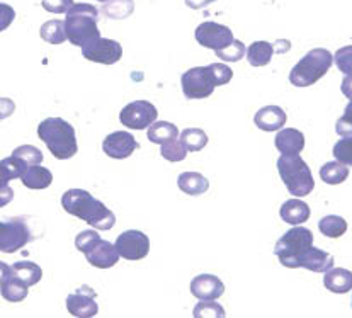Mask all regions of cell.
<instances>
[{
	"label": "cell",
	"mask_w": 352,
	"mask_h": 318,
	"mask_svg": "<svg viewBox=\"0 0 352 318\" xmlns=\"http://www.w3.org/2000/svg\"><path fill=\"white\" fill-rule=\"evenodd\" d=\"M63 209L72 216L84 220L96 230L106 231L116 225V216L99 199L84 189H70L62 196Z\"/></svg>",
	"instance_id": "6da1fadb"
},
{
	"label": "cell",
	"mask_w": 352,
	"mask_h": 318,
	"mask_svg": "<svg viewBox=\"0 0 352 318\" xmlns=\"http://www.w3.org/2000/svg\"><path fill=\"white\" fill-rule=\"evenodd\" d=\"M38 137L58 160L72 159L78 152L74 126L62 117H48L41 121L38 126Z\"/></svg>",
	"instance_id": "7a4b0ae2"
},
{
	"label": "cell",
	"mask_w": 352,
	"mask_h": 318,
	"mask_svg": "<svg viewBox=\"0 0 352 318\" xmlns=\"http://www.w3.org/2000/svg\"><path fill=\"white\" fill-rule=\"evenodd\" d=\"M99 21V9L91 3H74L67 12L65 19V31H67L68 41L74 46H85L87 43L100 38V31L97 27Z\"/></svg>",
	"instance_id": "3957f363"
},
{
	"label": "cell",
	"mask_w": 352,
	"mask_h": 318,
	"mask_svg": "<svg viewBox=\"0 0 352 318\" xmlns=\"http://www.w3.org/2000/svg\"><path fill=\"white\" fill-rule=\"evenodd\" d=\"M333 63V55L325 48H315L308 52L293 70L289 71V82L294 87H310L325 77Z\"/></svg>",
	"instance_id": "277c9868"
},
{
	"label": "cell",
	"mask_w": 352,
	"mask_h": 318,
	"mask_svg": "<svg viewBox=\"0 0 352 318\" xmlns=\"http://www.w3.org/2000/svg\"><path fill=\"white\" fill-rule=\"evenodd\" d=\"M278 170L286 189L296 198H305L315 188L314 176L300 155H281L278 159Z\"/></svg>",
	"instance_id": "5b68a950"
},
{
	"label": "cell",
	"mask_w": 352,
	"mask_h": 318,
	"mask_svg": "<svg viewBox=\"0 0 352 318\" xmlns=\"http://www.w3.org/2000/svg\"><path fill=\"white\" fill-rule=\"evenodd\" d=\"M314 245V234L308 228L296 225L276 242L274 253L279 262L288 269H298L300 259Z\"/></svg>",
	"instance_id": "8992f818"
},
{
	"label": "cell",
	"mask_w": 352,
	"mask_h": 318,
	"mask_svg": "<svg viewBox=\"0 0 352 318\" xmlns=\"http://www.w3.org/2000/svg\"><path fill=\"white\" fill-rule=\"evenodd\" d=\"M32 240L30 227L24 218H9L0 223V250L12 253L26 247Z\"/></svg>",
	"instance_id": "52a82bcc"
},
{
	"label": "cell",
	"mask_w": 352,
	"mask_h": 318,
	"mask_svg": "<svg viewBox=\"0 0 352 318\" xmlns=\"http://www.w3.org/2000/svg\"><path fill=\"white\" fill-rule=\"evenodd\" d=\"M182 92L188 99H206L213 94L214 82L211 78L208 67H194L182 73L181 77Z\"/></svg>",
	"instance_id": "ba28073f"
},
{
	"label": "cell",
	"mask_w": 352,
	"mask_h": 318,
	"mask_svg": "<svg viewBox=\"0 0 352 318\" xmlns=\"http://www.w3.org/2000/svg\"><path fill=\"white\" fill-rule=\"evenodd\" d=\"M157 116H159V111L152 102L135 101L123 107L120 113V121L129 130H145L155 123Z\"/></svg>",
	"instance_id": "9c48e42d"
},
{
	"label": "cell",
	"mask_w": 352,
	"mask_h": 318,
	"mask_svg": "<svg viewBox=\"0 0 352 318\" xmlns=\"http://www.w3.org/2000/svg\"><path fill=\"white\" fill-rule=\"evenodd\" d=\"M82 55L89 62L102 63V65H114L123 56V48L118 41L107 38H97L94 41L82 46Z\"/></svg>",
	"instance_id": "30bf717a"
},
{
	"label": "cell",
	"mask_w": 352,
	"mask_h": 318,
	"mask_svg": "<svg viewBox=\"0 0 352 318\" xmlns=\"http://www.w3.org/2000/svg\"><path fill=\"white\" fill-rule=\"evenodd\" d=\"M194 36H196V41L199 43L201 46L214 49V52L223 49L235 41L230 27L223 26V24L213 23V21H206V23L199 24V26L196 27Z\"/></svg>",
	"instance_id": "8fae6325"
},
{
	"label": "cell",
	"mask_w": 352,
	"mask_h": 318,
	"mask_svg": "<svg viewBox=\"0 0 352 318\" xmlns=\"http://www.w3.org/2000/svg\"><path fill=\"white\" fill-rule=\"evenodd\" d=\"M116 249L126 260H142L148 255L150 240L143 231L126 230L116 238Z\"/></svg>",
	"instance_id": "7c38bea8"
},
{
	"label": "cell",
	"mask_w": 352,
	"mask_h": 318,
	"mask_svg": "<svg viewBox=\"0 0 352 318\" xmlns=\"http://www.w3.org/2000/svg\"><path fill=\"white\" fill-rule=\"evenodd\" d=\"M96 291L89 286H80L75 293L67 296V310L72 317L77 318H92L99 312L96 302Z\"/></svg>",
	"instance_id": "4fadbf2b"
},
{
	"label": "cell",
	"mask_w": 352,
	"mask_h": 318,
	"mask_svg": "<svg viewBox=\"0 0 352 318\" xmlns=\"http://www.w3.org/2000/svg\"><path fill=\"white\" fill-rule=\"evenodd\" d=\"M136 148H138V141L128 131H114V133L107 135L102 141L104 153L116 160L128 159Z\"/></svg>",
	"instance_id": "5bb4252c"
},
{
	"label": "cell",
	"mask_w": 352,
	"mask_h": 318,
	"mask_svg": "<svg viewBox=\"0 0 352 318\" xmlns=\"http://www.w3.org/2000/svg\"><path fill=\"white\" fill-rule=\"evenodd\" d=\"M191 293L197 299H218L223 296L225 284L213 274H199L191 281Z\"/></svg>",
	"instance_id": "9a60e30c"
},
{
	"label": "cell",
	"mask_w": 352,
	"mask_h": 318,
	"mask_svg": "<svg viewBox=\"0 0 352 318\" xmlns=\"http://www.w3.org/2000/svg\"><path fill=\"white\" fill-rule=\"evenodd\" d=\"M89 264L97 267V269H109V267L116 266L120 260V252H118L116 245H113L107 240H100L91 252L85 253Z\"/></svg>",
	"instance_id": "2e32d148"
},
{
	"label": "cell",
	"mask_w": 352,
	"mask_h": 318,
	"mask_svg": "<svg viewBox=\"0 0 352 318\" xmlns=\"http://www.w3.org/2000/svg\"><path fill=\"white\" fill-rule=\"evenodd\" d=\"M288 121L285 109H281L279 106H265L262 109L257 111V114L254 116V123L258 130L262 131H278Z\"/></svg>",
	"instance_id": "e0dca14e"
},
{
	"label": "cell",
	"mask_w": 352,
	"mask_h": 318,
	"mask_svg": "<svg viewBox=\"0 0 352 318\" xmlns=\"http://www.w3.org/2000/svg\"><path fill=\"white\" fill-rule=\"evenodd\" d=\"M28 293H30V286L21 283L16 276L12 274L10 266L2 262V296L10 303H19L26 299Z\"/></svg>",
	"instance_id": "ac0fdd59"
},
{
	"label": "cell",
	"mask_w": 352,
	"mask_h": 318,
	"mask_svg": "<svg viewBox=\"0 0 352 318\" xmlns=\"http://www.w3.org/2000/svg\"><path fill=\"white\" fill-rule=\"evenodd\" d=\"M274 143L281 155H300L305 148V135L294 128H285L276 135Z\"/></svg>",
	"instance_id": "d6986e66"
},
{
	"label": "cell",
	"mask_w": 352,
	"mask_h": 318,
	"mask_svg": "<svg viewBox=\"0 0 352 318\" xmlns=\"http://www.w3.org/2000/svg\"><path fill=\"white\" fill-rule=\"evenodd\" d=\"M300 267L311 271V273H323L330 271L333 267V257L329 252L320 249H315L311 245L307 252L301 255L300 259Z\"/></svg>",
	"instance_id": "ffe728a7"
},
{
	"label": "cell",
	"mask_w": 352,
	"mask_h": 318,
	"mask_svg": "<svg viewBox=\"0 0 352 318\" xmlns=\"http://www.w3.org/2000/svg\"><path fill=\"white\" fill-rule=\"evenodd\" d=\"M323 284L330 293H337V295L349 293L352 291V273L342 267H332L323 276Z\"/></svg>",
	"instance_id": "44dd1931"
},
{
	"label": "cell",
	"mask_w": 352,
	"mask_h": 318,
	"mask_svg": "<svg viewBox=\"0 0 352 318\" xmlns=\"http://www.w3.org/2000/svg\"><path fill=\"white\" fill-rule=\"evenodd\" d=\"M279 214H281V218L286 223L296 227V225L308 221V218H310V206L305 201H300V199H288L281 206V209H279Z\"/></svg>",
	"instance_id": "7402d4cb"
},
{
	"label": "cell",
	"mask_w": 352,
	"mask_h": 318,
	"mask_svg": "<svg viewBox=\"0 0 352 318\" xmlns=\"http://www.w3.org/2000/svg\"><path fill=\"white\" fill-rule=\"evenodd\" d=\"M177 185L189 196H201L210 189V181L199 172H182L177 179Z\"/></svg>",
	"instance_id": "603a6c76"
},
{
	"label": "cell",
	"mask_w": 352,
	"mask_h": 318,
	"mask_svg": "<svg viewBox=\"0 0 352 318\" xmlns=\"http://www.w3.org/2000/svg\"><path fill=\"white\" fill-rule=\"evenodd\" d=\"M12 269V274L26 286H34L41 281L43 277V269L38 266V264L31 262V260H19V262L12 264L10 266Z\"/></svg>",
	"instance_id": "cb8c5ba5"
},
{
	"label": "cell",
	"mask_w": 352,
	"mask_h": 318,
	"mask_svg": "<svg viewBox=\"0 0 352 318\" xmlns=\"http://www.w3.org/2000/svg\"><path fill=\"white\" fill-rule=\"evenodd\" d=\"M21 181H23V184L30 189H46L52 185L53 174L50 172L46 167L32 166L28 167L26 172L21 177Z\"/></svg>",
	"instance_id": "d4e9b609"
},
{
	"label": "cell",
	"mask_w": 352,
	"mask_h": 318,
	"mask_svg": "<svg viewBox=\"0 0 352 318\" xmlns=\"http://www.w3.org/2000/svg\"><path fill=\"white\" fill-rule=\"evenodd\" d=\"M274 56V46L267 41H256L247 48V60L252 67H265Z\"/></svg>",
	"instance_id": "484cf974"
},
{
	"label": "cell",
	"mask_w": 352,
	"mask_h": 318,
	"mask_svg": "<svg viewBox=\"0 0 352 318\" xmlns=\"http://www.w3.org/2000/svg\"><path fill=\"white\" fill-rule=\"evenodd\" d=\"M135 10V2L133 0H107L100 7V12L113 21L128 19Z\"/></svg>",
	"instance_id": "4316f807"
},
{
	"label": "cell",
	"mask_w": 352,
	"mask_h": 318,
	"mask_svg": "<svg viewBox=\"0 0 352 318\" xmlns=\"http://www.w3.org/2000/svg\"><path fill=\"white\" fill-rule=\"evenodd\" d=\"M347 177H349V167L346 163L339 162V160H336V162H327L320 169V179L325 184H342Z\"/></svg>",
	"instance_id": "83f0119b"
},
{
	"label": "cell",
	"mask_w": 352,
	"mask_h": 318,
	"mask_svg": "<svg viewBox=\"0 0 352 318\" xmlns=\"http://www.w3.org/2000/svg\"><path fill=\"white\" fill-rule=\"evenodd\" d=\"M179 137V130L175 124L168 123V121H155L152 126L148 128V140L157 145H162L165 141L175 140Z\"/></svg>",
	"instance_id": "f1b7e54d"
},
{
	"label": "cell",
	"mask_w": 352,
	"mask_h": 318,
	"mask_svg": "<svg viewBox=\"0 0 352 318\" xmlns=\"http://www.w3.org/2000/svg\"><path fill=\"white\" fill-rule=\"evenodd\" d=\"M39 34L50 45H62V43L67 41V31H65V21L53 19L48 21L41 26L39 30Z\"/></svg>",
	"instance_id": "f546056e"
},
{
	"label": "cell",
	"mask_w": 352,
	"mask_h": 318,
	"mask_svg": "<svg viewBox=\"0 0 352 318\" xmlns=\"http://www.w3.org/2000/svg\"><path fill=\"white\" fill-rule=\"evenodd\" d=\"M318 228H320L323 237L339 238L347 231V221L337 214H329V216L322 218Z\"/></svg>",
	"instance_id": "4dcf8cb0"
},
{
	"label": "cell",
	"mask_w": 352,
	"mask_h": 318,
	"mask_svg": "<svg viewBox=\"0 0 352 318\" xmlns=\"http://www.w3.org/2000/svg\"><path fill=\"white\" fill-rule=\"evenodd\" d=\"M28 166L17 157L10 155L7 159L2 160L0 163V170H2V184H7L9 181H14V179H21L23 174L26 172Z\"/></svg>",
	"instance_id": "1f68e13d"
},
{
	"label": "cell",
	"mask_w": 352,
	"mask_h": 318,
	"mask_svg": "<svg viewBox=\"0 0 352 318\" xmlns=\"http://www.w3.org/2000/svg\"><path fill=\"white\" fill-rule=\"evenodd\" d=\"M181 141L188 152H199L208 145V135L199 128H188L181 133Z\"/></svg>",
	"instance_id": "d6a6232c"
},
{
	"label": "cell",
	"mask_w": 352,
	"mask_h": 318,
	"mask_svg": "<svg viewBox=\"0 0 352 318\" xmlns=\"http://www.w3.org/2000/svg\"><path fill=\"white\" fill-rule=\"evenodd\" d=\"M194 318H225V308L217 299H201L192 310Z\"/></svg>",
	"instance_id": "836d02e7"
},
{
	"label": "cell",
	"mask_w": 352,
	"mask_h": 318,
	"mask_svg": "<svg viewBox=\"0 0 352 318\" xmlns=\"http://www.w3.org/2000/svg\"><path fill=\"white\" fill-rule=\"evenodd\" d=\"M160 155L168 162H182L188 157V148L182 145V141H177V138H175V140L162 143Z\"/></svg>",
	"instance_id": "e575fe53"
},
{
	"label": "cell",
	"mask_w": 352,
	"mask_h": 318,
	"mask_svg": "<svg viewBox=\"0 0 352 318\" xmlns=\"http://www.w3.org/2000/svg\"><path fill=\"white\" fill-rule=\"evenodd\" d=\"M214 53H217L218 58L223 60V62L235 63V62H240V60L247 55V48L242 41L235 39L232 45L226 46V48H223V49H218V52H214Z\"/></svg>",
	"instance_id": "d590c367"
},
{
	"label": "cell",
	"mask_w": 352,
	"mask_h": 318,
	"mask_svg": "<svg viewBox=\"0 0 352 318\" xmlns=\"http://www.w3.org/2000/svg\"><path fill=\"white\" fill-rule=\"evenodd\" d=\"M12 155L17 157V159L23 160V162L26 163L28 167L41 166V162H43L41 150L36 148V146H32V145L17 146V148L12 152Z\"/></svg>",
	"instance_id": "8d00e7d4"
},
{
	"label": "cell",
	"mask_w": 352,
	"mask_h": 318,
	"mask_svg": "<svg viewBox=\"0 0 352 318\" xmlns=\"http://www.w3.org/2000/svg\"><path fill=\"white\" fill-rule=\"evenodd\" d=\"M333 157L339 162L352 166V137H342L333 145Z\"/></svg>",
	"instance_id": "74e56055"
},
{
	"label": "cell",
	"mask_w": 352,
	"mask_h": 318,
	"mask_svg": "<svg viewBox=\"0 0 352 318\" xmlns=\"http://www.w3.org/2000/svg\"><path fill=\"white\" fill-rule=\"evenodd\" d=\"M100 240H102V238H100V235L94 230L82 231V234H78L77 238H75V247H77V250H80V252L87 253L91 252Z\"/></svg>",
	"instance_id": "f35d334b"
},
{
	"label": "cell",
	"mask_w": 352,
	"mask_h": 318,
	"mask_svg": "<svg viewBox=\"0 0 352 318\" xmlns=\"http://www.w3.org/2000/svg\"><path fill=\"white\" fill-rule=\"evenodd\" d=\"M208 70H210L211 78H213L214 85H225L232 80L233 77V70L230 67H226L225 63H211L208 65Z\"/></svg>",
	"instance_id": "ab89813d"
},
{
	"label": "cell",
	"mask_w": 352,
	"mask_h": 318,
	"mask_svg": "<svg viewBox=\"0 0 352 318\" xmlns=\"http://www.w3.org/2000/svg\"><path fill=\"white\" fill-rule=\"evenodd\" d=\"M333 62L344 75H352V46H344V48L337 49V53L333 55Z\"/></svg>",
	"instance_id": "60d3db41"
},
{
	"label": "cell",
	"mask_w": 352,
	"mask_h": 318,
	"mask_svg": "<svg viewBox=\"0 0 352 318\" xmlns=\"http://www.w3.org/2000/svg\"><path fill=\"white\" fill-rule=\"evenodd\" d=\"M336 131L340 137H352V101H349L344 114L337 120Z\"/></svg>",
	"instance_id": "b9f144b4"
},
{
	"label": "cell",
	"mask_w": 352,
	"mask_h": 318,
	"mask_svg": "<svg viewBox=\"0 0 352 318\" xmlns=\"http://www.w3.org/2000/svg\"><path fill=\"white\" fill-rule=\"evenodd\" d=\"M74 0H43V9L52 14H67L74 7Z\"/></svg>",
	"instance_id": "7bdbcfd3"
},
{
	"label": "cell",
	"mask_w": 352,
	"mask_h": 318,
	"mask_svg": "<svg viewBox=\"0 0 352 318\" xmlns=\"http://www.w3.org/2000/svg\"><path fill=\"white\" fill-rule=\"evenodd\" d=\"M340 91L346 95L349 101H352V75H346L342 80V85H340Z\"/></svg>",
	"instance_id": "ee69618b"
},
{
	"label": "cell",
	"mask_w": 352,
	"mask_h": 318,
	"mask_svg": "<svg viewBox=\"0 0 352 318\" xmlns=\"http://www.w3.org/2000/svg\"><path fill=\"white\" fill-rule=\"evenodd\" d=\"M213 2H217V0H186V5L197 10V9H204V7L211 5Z\"/></svg>",
	"instance_id": "f6af8a7d"
},
{
	"label": "cell",
	"mask_w": 352,
	"mask_h": 318,
	"mask_svg": "<svg viewBox=\"0 0 352 318\" xmlns=\"http://www.w3.org/2000/svg\"><path fill=\"white\" fill-rule=\"evenodd\" d=\"M97 2H107V0H97Z\"/></svg>",
	"instance_id": "bcb514c9"
},
{
	"label": "cell",
	"mask_w": 352,
	"mask_h": 318,
	"mask_svg": "<svg viewBox=\"0 0 352 318\" xmlns=\"http://www.w3.org/2000/svg\"><path fill=\"white\" fill-rule=\"evenodd\" d=\"M351 306H352V299H351Z\"/></svg>",
	"instance_id": "7dc6e473"
}]
</instances>
